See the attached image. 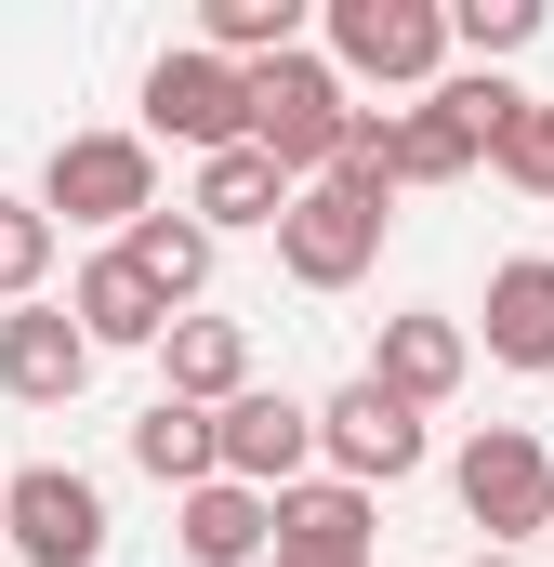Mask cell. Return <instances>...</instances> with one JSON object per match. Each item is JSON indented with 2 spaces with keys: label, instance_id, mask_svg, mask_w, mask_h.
Masks as SVG:
<instances>
[{
  "label": "cell",
  "instance_id": "6da1fadb",
  "mask_svg": "<svg viewBox=\"0 0 554 567\" xmlns=\"http://www.w3.org/2000/svg\"><path fill=\"white\" fill-rule=\"evenodd\" d=\"M343 133H357V106H343V66H330V53H277V66H252V145H265L290 185H330Z\"/></svg>",
  "mask_w": 554,
  "mask_h": 567
},
{
  "label": "cell",
  "instance_id": "7a4b0ae2",
  "mask_svg": "<svg viewBox=\"0 0 554 567\" xmlns=\"http://www.w3.org/2000/svg\"><path fill=\"white\" fill-rule=\"evenodd\" d=\"M449 475H462V515L489 528V555H515V542H542V528H554V449H542L529 423H475Z\"/></svg>",
  "mask_w": 554,
  "mask_h": 567
},
{
  "label": "cell",
  "instance_id": "3957f363",
  "mask_svg": "<svg viewBox=\"0 0 554 567\" xmlns=\"http://www.w3.org/2000/svg\"><path fill=\"white\" fill-rule=\"evenodd\" d=\"M330 66L383 80V93H435L449 80V0H330Z\"/></svg>",
  "mask_w": 554,
  "mask_h": 567
},
{
  "label": "cell",
  "instance_id": "277c9868",
  "mask_svg": "<svg viewBox=\"0 0 554 567\" xmlns=\"http://www.w3.org/2000/svg\"><path fill=\"white\" fill-rule=\"evenodd\" d=\"M40 212H53V225H120V238H133L145 212H158V158H145V133H66L53 172H40Z\"/></svg>",
  "mask_w": 554,
  "mask_h": 567
},
{
  "label": "cell",
  "instance_id": "5b68a950",
  "mask_svg": "<svg viewBox=\"0 0 554 567\" xmlns=\"http://www.w3.org/2000/svg\"><path fill=\"white\" fill-rule=\"evenodd\" d=\"M145 133L198 145V158H225V145H252V66H225V53H158L145 66Z\"/></svg>",
  "mask_w": 554,
  "mask_h": 567
},
{
  "label": "cell",
  "instance_id": "8992f818",
  "mask_svg": "<svg viewBox=\"0 0 554 567\" xmlns=\"http://www.w3.org/2000/svg\"><path fill=\"white\" fill-rule=\"evenodd\" d=\"M317 462L343 475V488H397V475H422V410H397L370 370L317 410Z\"/></svg>",
  "mask_w": 554,
  "mask_h": 567
},
{
  "label": "cell",
  "instance_id": "52a82bcc",
  "mask_svg": "<svg viewBox=\"0 0 554 567\" xmlns=\"http://www.w3.org/2000/svg\"><path fill=\"white\" fill-rule=\"evenodd\" d=\"M277 265H290L304 290H357L370 265H383V212H370L357 185H304L290 225H277Z\"/></svg>",
  "mask_w": 554,
  "mask_h": 567
},
{
  "label": "cell",
  "instance_id": "ba28073f",
  "mask_svg": "<svg viewBox=\"0 0 554 567\" xmlns=\"http://www.w3.org/2000/svg\"><path fill=\"white\" fill-rule=\"evenodd\" d=\"M0 515H13V555L27 567H93L106 555V488L66 475V462H27V475L0 488Z\"/></svg>",
  "mask_w": 554,
  "mask_h": 567
},
{
  "label": "cell",
  "instance_id": "9c48e42d",
  "mask_svg": "<svg viewBox=\"0 0 554 567\" xmlns=\"http://www.w3.org/2000/svg\"><path fill=\"white\" fill-rule=\"evenodd\" d=\"M93 357H106V343H93L66 303H13V317H0V396H27V410H66V396L93 383Z\"/></svg>",
  "mask_w": 554,
  "mask_h": 567
},
{
  "label": "cell",
  "instance_id": "30bf717a",
  "mask_svg": "<svg viewBox=\"0 0 554 567\" xmlns=\"http://www.w3.org/2000/svg\"><path fill=\"white\" fill-rule=\"evenodd\" d=\"M212 423H225V475H238V488H265V502L304 488V462H317V410H304V396L252 383V396H238V410H212Z\"/></svg>",
  "mask_w": 554,
  "mask_h": 567
},
{
  "label": "cell",
  "instance_id": "8fae6325",
  "mask_svg": "<svg viewBox=\"0 0 554 567\" xmlns=\"http://www.w3.org/2000/svg\"><path fill=\"white\" fill-rule=\"evenodd\" d=\"M462 370H475V330H462V317H383V343H370V383H383L397 410H449Z\"/></svg>",
  "mask_w": 554,
  "mask_h": 567
},
{
  "label": "cell",
  "instance_id": "7c38bea8",
  "mask_svg": "<svg viewBox=\"0 0 554 567\" xmlns=\"http://www.w3.org/2000/svg\"><path fill=\"white\" fill-rule=\"evenodd\" d=\"M277 567H370V488L304 475V488L277 502Z\"/></svg>",
  "mask_w": 554,
  "mask_h": 567
},
{
  "label": "cell",
  "instance_id": "4fadbf2b",
  "mask_svg": "<svg viewBox=\"0 0 554 567\" xmlns=\"http://www.w3.org/2000/svg\"><path fill=\"white\" fill-rule=\"evenodd\" d=\"M172 542H185L198 567H265V555H277V502H265V488H238V475H212V488H185Z\"/></svg>",
  "mask_w": 554,
  "mask_h": 567
},
{
  "label": "cell",
  "instance_id": "5bb4252c",
  "mask_svg": "<svg viewBox=\"0 0 554 567\" xmlns=\"http://www.w3.org/2000/svg\"><path fill=\"white\" fill-rule=\"evenodd\" d=\"M66 317H80L93 343H172V303H158V278H145L133 251H93V265L66 278Z\"/></svg>",
  "mask_w": 554,
  "mask_h": 567
},
{
  "label": "cell",
  "instance_id": "9a60e30c",
  "mask_svg": "<svg viewBox=\"0 0 554 567\" xmlns=\"http://www.w3.org/2000/svg\"><path fill=\"white\" fill-rule=\"evenodd\" d=\"M489 357L502 370H554V251L489 265Z\"/></svg>",
  "mask_w": 554,
  "mask_h": 567
},
{
  "label": "cell",
  "instance_id": "2e32d148",
  "mask_svg": "<svg viewBox=\"0 0 554 567\" xmlns=\"http://www.w3.org/2000/svg\"><path fill=\"white\" fill-rule=\"evenodd\" d=\"M158 357H172V396H185V410H238V396H252V330H238V317H172Z\"/></svg>",
  "mask_w": 554,
  "mask_h": 567
},
{
  "label": "cell",
  "instance_id": "e0dca14e",
  "mask_svg": "<svg viewBox=\"0 0 554 567\" xmlns=\"http://www.w3.org/2000/svg\"><path fill=\"white\" fill-rule=\"evenodd\" d=\"M290 198H304V185L277 172L265 145H225V158H198V198H185V212L225 238V225H290Z\"/></svg>",
  "mask_w": 554,
  "mask_h": 567
},
{
  "label": "cell",
  "instance_id": "ac0fdd59",
  "mask_svg": "<svg viewBox=\"0 0 554 567\" xmlns=\"http://www.w3.org/2000/svg\"><path fill=\"white\" fill-rule=\"evenodd\" d=\"M133 462L185 502V488H212V475H225V423H212V410H185V396H158V410L133 423Z\"/></svg>",
  "mask_w": 554,
  "mask_h": 567
},
{
  "label": "cell",
  "instance_id": "d6986e66",
  "mask_svg": "<svg viewBox=\"0 0 554 567\" xmlns=\"http://www.w3.org/2000/svg\"><path fill=\"white\" fill-rule=\"evenodd\" d=\"M120 251H133L145 278H158V303H172V317H185V303L212 290V225H198V212H145Z\"/></svg>",
  "mask_w": 554,
  "mask_h": 567
},
{
  "label": "cell",
  "instance_id": "ffe728a7",
  "mask_svg": "<svg viewBox=\"0 0 554 567\" xmlns=\"http://www.w3.org/2000/svg\"><path fill=\"white\" fill-rule=\"evenodd\" d=\"M198 53H225V66L304 53V0H212V13H198Z\"/></svg>",
  "mask_w": 554,
  "mask_h": 567
},
{
  "label": "cell",
  "instance_id": "44dd1931",
  "mask_svg": "<svg viewBox=\"0 0 554 567\" xmlns=\"http://www.w3.org/2000/svg\"><path fill=\"white\" fill-rule=\"evenodd\" d=\"M529 40H542V0H449V53H475V66H502Z\"/></svg>",
  "mask_w": 554,
  "mask_h": 567
},
{
  "label": "cell",
  "instance_id": "7402d4cb",
  "mask_svg": "<svg viewBox=\"0 0 554 567\" xmlns=\"http://www.w3.org/2000/svg\"><path fill=\"white\" fill-rule=\"evenodd\" d=\"M40 278H53V212L0 198V303H40Z\"/></svg>",
  "mask_w": 554,
  "mask_h": 567
},
{
  "label": "cell",
  "instance_id": "603a6c76",
  "mask_svg": "<svg viewBox=\"0 0 554 567\" xmlns=\"http://www.w3.org/2000/svg\"><path fill=\"white\" fill-rule=\"evenodd\" d=\"M330 185H357L370 212L410 185V158H397V120H383V106H357V133H343V158H330Z\"/></svg>",
  "mask_w": 554,
  "mask_h": 567
},
{
  "label": "cell",
  "instance_id": "cb8c5ba5",
  "mask_svg": "<svg viewBox=\"0 0 554 567\" xmlns=\"http://www.w3.org/2000/svg\"><path fill=\"white\" fill-rule=\"evenodd\" d=\"M502 185H529V198H554V93H529L515 106V133H502V158H489Z\"/></svg>",
  "mask_w": 554,
  "mask_h": 567
},
{
  "label": "cell",
  "instance_id": "d4e9b609",
  "mask_svg": "<svg viewBox=\"0 0 554 567\" xmlns=\"http://www.w3.org/2000/svg\"><path fill=\"white\" fill-rule=\"evenodd\" d=\"M462 567H529V555H462Z\"/></svg>",
  "mask_w": 554,
  "mask_h": 567
},
{
  "label": "cell",
  "instance_id": "484cf974",
  "mask_svg": "<svg viewBox=\"0 0 554 567\" xmlns=\"http://www.w3.org/2000/svg\"><path fill=\"white\" fill-rule=\"evenodd\" d=\"M0 555H13V515H0Z\"/></svg>",
  "mask_w": 554,
  "mask_h": 567
},
{
  "label": "cell",
  "instance_id": "4316f807",
  "mask_svg": "<svg viewBox=\"0 0 554 567\" xmlns=\"http://www.w3.org/2000/svg\"><path fill=\"white\" fill-rule=\"evenodd\" d=\"M265 567H277V555H265Z\"/></svg>",
  "mask_w": 554,
  "mask_h": 567
}]
</instances>
